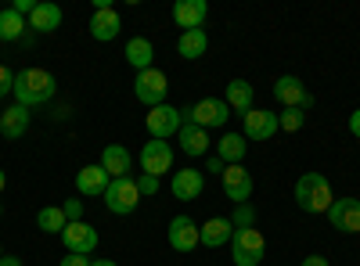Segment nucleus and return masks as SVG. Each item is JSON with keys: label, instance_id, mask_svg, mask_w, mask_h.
I'll return each mask as SVG.
<instances>
[{"label": "nucleus", "instance_id": "f257e3e1", "mask_svg": "<svg viewBox=\"0 0 360 266\" xmlns=\"http://www.w3.org/2000/svg\"><path fill=\"white\" fill-rule=\"evenodd\" d=\"M15 105L33 112L37 105H47L54 94H58V79L47 72V69H22L15 72Z\"/></svg>", "mask_w": 360, "mask_h": 266}, {"label": "nucleus", "instance_id": "f03ea898", "mask_svg": "<svg viewBox=\"0 0 360 266\" xmlns=\"http://www.w3.org/2000/svg\"><path fill=\"white\" fill-rule=\"evenodd\" d=\"M332 201H335L332 184H328L321 173H303V176L295 180V205H299L303 213L321 216V213L332 209Z\"/></svg>", "mask_w": 360, "mask_h": 266}, {"label": "nucleus", "instance_id": "7ed1b4c3", "mask_svg": "<svg viewBox=\"0 0 360 266\" xmlns=\"http://www.w3.org/2000/svg\"><path fill=\"white\" fill-rule=\"evenodd\" d=\"M263 255H266L263 230H256V227L234 230V238H231V259H234V266H259Z\"/></svg>", "mask_w": 360, "mask_h": 266}, {"label": "nucleus", "instance_id": "20e7f679", "mask_svg": "<svg viewBox=\"0 0 360 266\" xmlns=\"http://www.w3.org/2000/svg\"><path fill=\"white\" fill-rule=\"evenodd\" d=\"M134 94H137V101L144 105V108H159V105H166V94H169V79H166V72L162 69H144V72H137V79H134Z\"/></svg>", "mask_w": 360, "mask_h": 266}, {"label": "nucleus", "instance_id": "39448f33", "mask_svg": "<svg viewBox=\"0 0 360 266\" xmlns=\"http://www.w3.org/2000/svg\"><path fill=\"white\" fill-rule=\"evenodd\" d=\"M101 198H105V205H108L112 216H130V213H137V205H141V191H137V180H134V176L112 180L108 191H105Z\"/></svg>", "mask_w": 360, "mask_h": 266}, {"label": "nucleus", "instance_id": "423d86ee", "mask_svg": "<svg viewBox=\"0 0 360 266\" xmlns=\"http://www.w3.org/2000/svg\"><path fill=\"white\" fill-rule=\"evenodd\" d=\"M227 119H231V108L224 98H202L191 105V115H188V123H195L202 130H220V126H227Z\"/></svg>", "mask_w": 360, "mask_h": 266}, {"label": "nucleus", "instance_id": "0eeeda50", "mask_svg": "<svg viewBox=\"0 0 360 266\" xmlns=\"http://www.w3.org/2000/svg\"><path fill=\"white\" fill-rule=\"evenodd\" d=\"M144 126H148V133H152V140H169L173 133H180L184 119H180V108H173V105H159V108H148Z\"/></svg>", "mask_w": 360, "mask_h": 266}, {"label": "nucleus", "instance_id": "6e6552de", "mask_svg": "<svg viewBox=\"0 0 360 266\" xmlns=\"http://www.w3.org/2000/svg\"><path fill=\"white\" fill-rule=\"evenodd\" d=\"M166 241H169V248L173 252H195L198 245H202V238H198V223L191 220V216H173L169 220V230H166Z\"/></svg>", "mask_w": 360, "mask_h": 266}, {"label": "nucleus", "instance_id": "1a4fd4ad", "mask_svg": "<svg viewBox=\"0 0 360 266\" xmlns=\"http://www.w3.org/2000/svg\"><path fill=\"white\" fill-rule=\"evenodd\" d=\"M137 162H141V173H152V176L169 173L173 169V147H169V140H148L141 147Z\"/></svg>", "mask_w": 360, "mask_h": 266}, {"label": "nucleus", "instance_id": "9d476101", "mask_svg": "<svg viewBox=\"0 0 360 266\" xmlns=\"http://www.w3.org/2000/svg\"><path fill=\"white\" fill-rule=\"evenodd\" d=\"M278 133V115L274 112H266V108H252L242 115V137L245 140H270Z\"/></svg>", "mask_w": 360, "mask_h": 266}, {"label": "nucleus", "instance_id": "9b49d317", "mask_svg": "<svg viewBox=\"0 0 360 266\" xmlns=\"http://www.w3.org/2000/svg\"><path fill=\"white\" fill-rule=\"evenodd\" d=\"M62 241H65V248L76 252V255H94V248H98L101 238H98V230L90 227L86 220H79V223H65Z\"/></svg>", "mask_w": 360, "mask_h": 266}, {"label": "nucleus", "instance_id": "f8f14e48", "mask_svg": "<svg viewBox=\"0 0 360 266\" xmlns=\"http://www.w3.org/2000/svg\"><path fill=\"white\" fill-rule=\"evenodd\" d=\"M328 220H332L335 230L342 234H360V198H335L332 209H328Z\"/></svg>", "mask_w": 360, "mask_h": 266}, {"label": "nucleus", "instance_id": "ddd939ff", "mask_svg": "<svg viewBox=\"0 0 360 266\" xmlns=\"http://www.w3.org/2000/svg\"><path fill=\"white\" fill-rule=\"evenodd\" d=\"M220 180H224V194H227V201L245 205V201L252 198V173H249L245 166H227Z\"/></svg>", "mask_w": 360, "mask_h": 266}, {"label": "nucleus", "instance_id": "4468645a", "mask_svg": "<svg viewBox=\"0 0 360 266\" xmlns=\"http://www.w3.org/2000/svg\"><path fill=\"white\" fill-rule=\"evenodd\" d=\"M169 191H173V198H180V201H195V198H202V191H205V176H202V169L184 166L180 173H173Z\"/></svg>", "mask_w": 360, "mask_h": 266}, {"label": "nucleus", "instance_id": "2eb2a0df", "mask_svg": "<svg viewBox=\"0 0 360 266\" xmlns=\"http://www.w3.org/2000/svg\"><path fill=\"white\" fill-rule=\"evenodd\" d=\"M173 22L184 29H205V22H209V4L205 0H176L173 4Z\"/></svg>", "mask_w": 360, "mask_h": 266}, {"label": "nucleus", "instance_id": "dca6fc26", "mask_svg": "<svg viewBox=\"0 0 360 266\" xmlns=\"http://www.w3.org/2000/svg\"><path fill=\"white\" fill-rule=\"evenodd\" d=\"M108 184H112V176L101 169V162H98V166H83V169L76 173V191H79L83 198H101V194L108 191Z\"/></svg>", "mask_w": 360, "mask_h": 266}, {"label": "nucleus", "instance_id": "f3484780", "mask_svg": "<svg viewBox=\"0 0 360 266\" xmlns=\"http://www.w3.org/2000/svg\"><path fill=\"white\" fill-rule=\"evenodd\" d=\"M130 166H134V155L127 152L123 144H105V152H101V169L112 176V180H123V176H130Z\"/></svg>", "mask_w": 360, "mask_h": 266}, {"label": "nucleus", "instance_id": "a211bd4d", "mask_svg": "<svg viewBox=\"0 0 360 266\" xmlns=\"http://www.w3.org/2000/svg\"><path fill=\"white\" fill-rule=\"evenodd\" d=\"M198 238H202L205 248L231 245V238H234V223H231L227 216H213V220H205V223L198 227Z\"/></svg>", "mask_w": 360, "mask_h": 266}, {"label": "nucleus", "instance_id": "6ab92c4d", "mask_svg": "<svg viewBox=\"0 0 360 266\" xmlns=\"http://www.w3.org/2000/svg\"><path fill=\"white\" fill-rule=\"evenodd\" d=\"M119 29H123V18H119L115 8H105V11H94V15H90V36L101 40V44L115 40Z\"/></svg>", "mask_w": 360, "mask_h": 266}, {"label": "nucleus", "instance_id": "aec40b11", "mask_svg": "<svg viewBox=\"0 0 360 266\" xmlns=\"http://www.w3.org/2000/svg\"><path fill=\"white\" fill-rule=\"evenodd\" d=\"M274 98L285 108H299V105H303V98H307V86H303V79H299V76H278L274 79Z\"/></svg>", "mask_w": 360, "mask_h": 266}, {"label": "nucleus", "instance_id": "412c9836", "mask_svg": "<svg viewBox=\"0 0 360 266\" xmlns=\"http://www.w3.org/2000/svg\"><path fill=\"white\" fill-rule=\"evenodd\" d=\"M180 152L198 159V155H209V130L195 126V123H184L180 126Z\"/></svg>", "mask_w": 360, "mask_h": 266}, {"label": "nucleus", "instance_id": "4be33fe9", "mask_svg": "<svg viewBox=\"0 0 360 266\" xmlns=\"http://www.w3.org/2000/svg\"><path fill=\"white\" fill-rule=\"evenodd\" d=\"M62 8L58 4H37V11L29 15V33H54L62 29Z\"/></svg>", "mask_w": 360, "mask_h": 266}, {"label": "nucleus", "instance_id": "5701e85b", "mask_svg": "<svg viewBox=\"0 0 360 266\" xmlns=\"http://www.w3.org/2000/svg\"><path fill=\"white\" fill-rule=\"evenodd\" d=\"M252 83L249 79H231L227 83V94H224V101H227V108L231 112H238V115H245V112H252Z\"/></svg>", "mask_w": 360, "mask_h": 266}, {"label": "nucleus", "instance_id": "b1692460", "mask_svg": "<svg viewBox=\"0 0 360 266\" xmlns=\"http://www.w3.org/2000/svg\"><path fill=\"white\" fill-rule=\"evenodd\" d=\"M209 51V33L205 29H188V33H180L176 40V54L188 58V62H195V58H205Z\"/></svg>", "mask_w": 360, "mask_h": 266}, {"label": "nucleus", "instance_id": "393cba45", "mask_svg": "<svg viewBox=\"0 0 360 266\" xmlns=\"http://www.w3.org/2000/svg\"><path fill=\"white\" fill-rule=\"evenodd\" d=\"M29 119H33V115H29V108L11 105L4 115H0V133H4L8 140H18V137L29 130Z\"/></svg>", "mask_w": 360, "mask_h": 266}, {"label": "nucleus", "instance_id": "a878e982", "mask_svg": "<svg viewBox=\"0 0 360 266\" xmlns=\"http://www.w3.org/2000/svg\"><path fill=\"white\" fill-rule=\"evenodd\" d=\"M29 33V22L15 11V8H4L0 11V40H8V44H22Z\"/></svg>", "mask_w": 360, "mask_h": 266}, {"label": "nucleus", "instance_id": "bb28decb", "mask_svg": "<svg viewBox=\"0 0 360 266\" xmlns=\"http://www.w3.org/2000/svg\"><path fill=\"white\" fill-rule=\"evenodd\" d=\"M127 62L137 69V72H144V69H152V62H155V47H152V40H144V36H134L130 44H127Z\"/></svg>", "mask_w": 360, "mask_h": 266}, {"label": "nucleus", "instance_id": "cd10ccee", "mask_svg": "<svg viewBox=\"0 0 360 266\" xmlns=\"http://www.w3.org/2000/svg\"><path fill=\"white\" fill-rule=\"evenodd\" d=\"M245 152H249V144H245L242 133H224L220 144H217V155H220L224 162H231V166H242Z\"/></svg>", "mask_w": 360, "mask_h": 266}, {"label": "nucleus", "instance_id": "c85d7f7f", "mask_svg": "<svg viewBox=\"0 0 360 266\" xmlns=\"http://www.w3.org/2000/svg\"><path fill=\"white\" fill-rule=\"evenodd\" d=\"M65 213L62 209H58V205H44V209L37 213V227L44 230V234H62L65 230Z\"/></svg>", "mask_w": 360, "mask_h": 266}, {"label": "nucleus", "instance_id": "c756f323", "mask_svg": "<svg viewBox=\"0 0 360 266\" xmlns=\"http://www.w3.org/2000/svg\"><path fill=\"white\" fill-rule=\"evenodd\" d=\"M303 123H307V112H299V108H285L278 115V130H285V133H299Z\"/></svg>", "mask_w": 360, "mask_h": 266}, {"label": "nucleus", "instance_id": "7c9ffc66", "mask_svg": "<svg viewBox=\"0 0 360 266\" xmlns=\"http://www.w3.org/2000/svg\"><path fill=\"white\" fill-rule=\"evenodd\" d=\"M231 223H234V230H249V227H256V209H252L249 201H245V205H234Z\"/></svg>", "mask_w": 360, "mask_h": 266}, {"label": "nucleus", "instance_id": "2f4dec72", "mask_svg": "<svg viewBox=\"0 0 360 266\" xmlns=\"http://www.w3.org/2000/svg\"><path fill=\"white\" fill-rule=\"evenodd\" d=\"M137 191H141V198H148V194H159V176H152V173H141V176H137Z\"/></svg>", "mask_w": 360, "mask_h": 266}, {"label": "nucleus", "instance_id": "473e14b6", "mask_svg": "<svg viewBox=\"0 0 360 266\" xmlns=\"http://www.w3.org/2000/svg\"><path fill=\"white\" fill-rule=\"evenodd\" d=\"M11 91H15V72L0 62V98H8Z\"/></svg>", "mask_w": 360, "mask_h": 266}, {"label": "nucleus", "instance_id": "72a5a7b5", "mask_svg": "<svg viewBox=\"0 0 360 266\" xmlns=\"http://www.w3.org/2000/svg\"><path fill=\"white\" fill-rule=\"evenodd\" d=\"M62 213H65V220H69V223H79V220H83V201L69 198V201L62 205Z\"/></svg>", "mask_w": 360, "mask_h": 266}, {"label": "nucleus", "instance_id": "f704fd0d", "mask_svg": "<svg viewBox=\"0 0 360 266\" xmlns=\"http://www.w3.org/2000/svg\"><path fill=\"white\" fill-rule=\"evenodd\" d=\"M94 259H86V255H76V252H69L65 259H62V266H90Z\"/></svg>", "mask_w": 360, "mask_h": 266}, {"label": "nucleus", "instance_id": "c9c22d12", "mask_svg": "<svg viewBox=\"0 0 360 266\" xmlns=\"http://www.w3.org/2000/svg\"><path fill=\"white\" fill-rule=\"evenodd\" d=\"M224 169H227V162H224L220 155H209V169H205V173H220V176H224Z\"/></svg>", "mask_w": 360, "mask_h": 266}, {"label": "nucleus", "instance_id": "e433bc0d", "mask_svg": "<svg viewBox=\"0 0 360 266\" xmlns=\"http://www.w3.org/2000/svg\"><path fill=\"white\" fill-rule=\"evenodd\" d=\"M349 133H353V137H360V108L349 115Z\"/></svg>", "mask_w": 360, "mask_h": 266}, {"label": "nucleus", "instance_id": "4c0bfd02", "mask_svg": "<svg viewBox=\"0 0 360 266\" xmlns=\"http://www.w3.org/2000/svg\"><path fill=\"white\" fill-rule=\"evenodd\" d=\"M303 266H328V259H324V255H307Z\"/></svg>", "mask_w": 360, "mask_h": 266}, {"label": "nucleus", "instance_id": "58836bf2", "mask_svg": "<svg viewBox=\"0 0 360 266\" xmlns=\"http://www.w3.org/2000/svg\"><path fill=\"white\" fill-rule=\"evenodd\" d=\"M0 266H22V259L18 255H4V259H0Z\"/></svg>", "mask_w": 360, "mask_h": 266}, {"label": "nucleus", "instance_id": "ea45409f", "mask_svg": "<svg viewBox=\"0 0 360 266\" xmlns=\"http://www.w3.org/2000/svg\"><path fill=\"white\" fill-rule=\"evenodd\" d=\"M90 266H119V262H115V259H94Z\"/></svg>", "mask_w": 360, "mask_h": 266}, {"label": "nucleus", "instance_id": "a19ab883", "mask_svg": "<svg viewBox=\"0 0 360 266\" xmlns=\"http://www.w3.org/2000/svg\"><path fill=\"white\" fill-rule=\"evenodd\" d=\"M4 187H8V173L0 169V194H4Z\"/></svg>", "mask_w": 360, "mask_h": 266}, {"label": "nucleus", "instance_id": "79ce46f5", "mask_svg": "<svg viewBox=\"0 0 360 266\" xmlns=\"http://www.w3.org/2000/svg\"><path fill=\"white\" fill-rule=\"evenodd\" d=\"M0 259H4V245H0Z\"/></svg>", "mask_w": 360, "mask_h": 266}, {"label": "nucleus", "instance_id": "37998d69", "mask_svg": "<svg viewBox=\"0 0 360 266\" xmlns=\"http://www.w3.org/2000/svg\"><path fill=\"white\" fill-rule=\"evenodd\" d=\"M0 216H4V205H0Z\"/></svg>", "mask_w": 360, "mask_h": 266}]
</instances>
